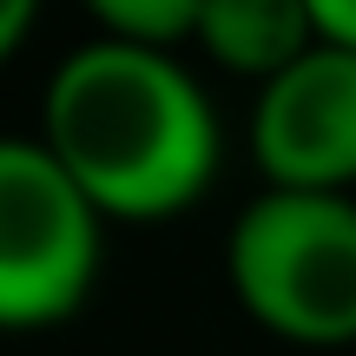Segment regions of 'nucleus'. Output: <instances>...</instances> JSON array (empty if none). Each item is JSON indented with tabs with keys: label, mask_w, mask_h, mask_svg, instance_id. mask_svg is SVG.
<instances>
[{
	"label": "nucleus",
	"mask_w": 356,
	"mask_h": 356,
	"mask_svg": "<svg viewBox=\"0 0 356 356\" xmlns=\"http://www.w3.org/2000/svg\"><path fill=\"white\" fill-rule=\"evenodd\" d=\"M251 159L264 191H330L356 185V53L310 47L277 79L257 86L251 106Z\"/></svg>",
	"instance_id": "obj_4"
},
{
	"label": "nucleus",
	"mask_w": 356,
	"mask_h": 356,
	"mask_svg": "<svg viewBox=\"0 0 356 356\" xmlns=\"http://www.w3.org/2000/svg\"><path fill=\"white\" fill-rule=\"evenodd\" d=\"M40 145L106 225H165L218 178V113L178 53L79 40L47 79Z\"/></svg>",
	"instance_id": "obj_1"
},
{
	"label": "nucleus",
	"mask_w": 356,
	"mask_h": 356,
	"mask_svg": "<svg viewBox=\"0 0 356 356\" xmlns=\"http://www.w3.org/2000/svg\"><path fill=\"white\" fill-rule=\"evenodd\" d=\"M310 33L337 53H356V0H310Z\"/></svg>",
	"instance_id": "obj_7"
},
{
	"label": "nucleus",
	"mask_w": 356,
	"mask_h": 356,
	"mask_svg": "<svg viewBox=\"0 0 356 356\" xmlns=\"http://www.w3.org/2000/svg\"><path fill=\"white\" fill-rule=\"evenodd\" d=\"M92 33L139 53H178L198 33V0H99Z\"/></svg>",
	"instance_id": "obj_6"
},
{
	"label": "nucleus",
	"mask_w": 356,
	"mask_h": 356,
	"mask_svg": "<svg viewBox=\"0 0 356 356\" xmlns=\"http://www.w3.org/2000/svg\"><path fill=\"white\" fill-rule=\"evenodd\" d=\"M26 33H33V7L26 0H0V66L26 47Z\"/></svg>",
	"instance_id": "obj_8"
},
{
	"label": "nucleus",
	"mask_w": 356,
	"mask_h": 356,
	"mask_svg": "<svg viewBox=\"0 0 356 356\" xmlns=\"http://www.w3.org/2000/svg\"><path fill=\"white\" fill-rule=\"evenodd\" d=\"M191 47L211 66L238 79H277L291 60L317 47L310 33V0H198V33Z\"/></svg>",
	"instance_id": "obj_5"
},
{
	"label": "nucleus",
	"mask_w": 356,
	"mask_h": 356,
	"mask_svg": "<svg viewBox=\"0 0 356 356\" xmlns=\"http://www.w3.org/2000/svg\"><path fill=\"white\" fill-rule=\"evenodd\" d=\"M231 297L297 350L356 343V198L257 191L225 238Z\"/></svg>",
	"instance_id": "obj_2"
},
{
	"label": "nucleus",
	"mask_w": 356,
	"mask_h": 356,
	"mask_svg": "<svg viewBox=\"0 0 356 356\" xmlns=\"http://www.w3.org/2000/svg\"><path fill=\"white\" fill-rule=\"evenodd\" d=\"M106 218L40 139H0V330H53L99 284Z\"/></svg>",
	"instance_id": "obj_3"
}]
</instances>
